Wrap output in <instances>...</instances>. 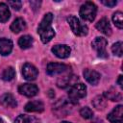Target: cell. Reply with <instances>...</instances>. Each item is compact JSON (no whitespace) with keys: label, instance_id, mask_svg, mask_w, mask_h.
<instances>
[{"label":"cell","instance_id":"obj_27","mask_svg":"<svg viewBox=\"0 0 123 123\" xmlns=\"http://www.w3.org/2000/svg\"><path fill=\"white\" fill-rule=\"evenodd\" d=\"M8 4H9L12 9H14V10H16V11L20 10V8H21V6H22V3H21L20 1H9Z\"/></svg>","mask_w":123,"mask_h":123},{"label":"cell","instance_id":"obj_24","mask_svg":"<svg viewBox=\"0 0 123 123\" xmlns=\"http://www.w3.org/2000/svg\"><path fill=\"white\" fill-rule=\"evenodd\" d=\"M112 21L118 29H122L123 28V13L121 12H114L112 15Z\"/></svg>","mask_w":123,"mask_h":123},{"label":"cell","instance_id":"obj_23","mask_svg":"<svg viewBox=\"0 0 123 123\" xmlns=\"http://www.w3.org/2000/svg\"><path fill=\"white\" fill-rule=\"evenodd\" d=\"M14 75H15L14 69L12 66H9V67H7L3 70L2 74H1V78L4 81H11L14 78Z\"/></svg>","mask_w":123,"mask_h":123},{"label":"cell","instance_id":"obj_31","mask_svg":"<svg viewBox=\"0 0 123 123\" xmlns=\"http://www.w3.org/2000/svg\"><path fill=\"white\" fill-rule=\"evenodd\" d=\"M0 123H3V122H2V120H1V119H0Z\"/></svg>","mask_w":123,"mask_h":123},{"label":"cell","instance_id":"obj_30","mask_svg":"<svg viewBox=\"0 0 123 123\" xmlns=\"http://www.w3.org/2000/svg\"><path fill=\"white\" fill-rule=\"evenodd\" d=\"M62 123H71V122H67V121H63V122H62Z\"/></svg>","mask_w":123,"mask_h":123},{"label":"cell","instance_id":"obj_16","mask_svg":"<svg viewBox=\"0 0 123 123\" xmlns=\"http://www.w3.org/2000/svg\"><path fill=\"white\" fill-rule=\"evenodd\" d=\"M10 28H11V30L13 33L17 34V33H20L21 31H23V30L26 29V23L23 20V18L18 17L15 20H13V22L12 23V25H11Z\"/></svg>","mask_w":123,"mask_h":123},{"label":"cell","instance_id":"obj_19","mask_svg":"<svg viewBox=\"0 0 123 123\" xmlns=\"http://www.w3.org/2000/svg\"><path fill=\"white\" fill-rule=\"evenodd\" d=\"M14 123H39V120L33 115L21 114L16 117Z\"/></svg>","mask_w":123,"mask_h":123},{"label":"cell","instance_id":"obj_2","mask_svg":"<svg viewBox=\"0 0 123 123\" xmlns=\"http://www.w3.org/2000/svg\"><path fill=\"white\" fill-rule=\"evenodd\" d=\"M96 12H97V8H96L95 4L90 1H87L81 6L80 15H81L82 19H84L86 21H89V22L93 21L96 16Z\"/></svg>","mask_w":123,"mask_h":123},{"label":"cell","instance_id":"obj_28","mask_svg":"<svg viewBox=\"0 0 123 123\" xmlns=\"http://www.w3.org/2000/svg\"><path fill=\"white\" fill-rule=\"evenodd\" d=\"M102 3H103L105 6H108V7H111H111H114L117 2H116L115 0H108V1H107V0H103Z\"/></svg>","mask_w":123,"mask_h":123},{"label":"cell","instance_id":"obj_1","mask_svg":"<svg viewBox=\"0 0 123 123\" xmlns=\"http://www.w3.org/2000/svg\"><path fill=\"white\" fill-rule=\"evenodd\" d=\"M52 21H53V14L51 12H48L43 16L41 22L38 25L37 33L43 43L49 42L55 36V31L51 27Z\"/></svg>","mask_w":123,"mask_h":123},{"label":"cell","instance_id":"obj_12","mask_svg":"<svg viewBox=\"0 0 123 123\" xmlns=\"http://www.w3.org/2000/svg\"><path fill=\"white\" fill-rule=\"evenodd\" d=\"M0 105L4 108H15L17 103L11 93H5L0 97Z\"/></svg>","mask_w":123,"mask_h":123},{"label":"cell","instance_id":"obj_6","mask_svg":"<svg viewBox=\"0 0 123 123\" xmlns=\"http://www.w3.org/2000/svg\"><path fill=\"white\" fill-rule=\"evenodd\" d=\"M22 74H23V77L26 80L33 81V80L37 79L38 72H37V69L36 68V66H34L33 64L27 62L22 67Z\"/></svg>","mask_w":123,"mask_h":123},{"label":"cell","instance_id":"obj_20","mask_svg":"<svg viewBox=\"0 0 123 123\" xmlns=\"http://www.w3.org/2000/svg\"><path fill=\"white\" fill-rule=\"evenodd\" d=\"M33 37L31 36H23L21 37L19 39H18V45L20 46V48L22 49H27V48H30L33 44Z\"/></svg>","mask_w":123,"mask_h":123},{"label":"cell","instance_id":"obj_11","mask_svg":"<svg viewBox=\"0 0 123 123\" xmlns=\"http://www.w3.org/2000/svg\"><path fill=\"white\" fill-rule=\"evenodd\" d=\"M25 111L28 112H41L44 110V105L39 100L30 101L25 106Z\"/></svg>","mask_w":123,"mask_h":123},{"label":"cell","instance_id":"obj_25","mask_svg":"<svg viewBox=\"0 0 123 123\" xmlns=\"http://www.w3.org/2000/svg\"><path fill=\"white\" fill-rule=\"evenodd\" d=\"M111 51H112V53L114 55H116L118 57H121L122 56V42L121 41L115 42L111 46Z\"/></svg>","mask_w":123,"mask_h":123},{"label":"cell","instance_id":"obj_13","mask_svg":"<svg viewBox=\"0 0 123 123\" xmlns=\"http://www.w3.org/2000/svg\"><path fill=\"white\" fill-rule=\"evenodd\" d=\"M84 76H85V79L91 85H97L100 81V74L95 70L85 69Z\"/></svg>","mask_w":123,"mask_h":123},{"label":"cell","instance_id":"obj_3","mask_svg":"<svg viewBox=\"0 0 123 123\" xmlns=\"http://www.w3.org/2000/svg\"><path fill=\"white\" fill-rule=\"evenodd\" d=\"M86 95V86L84 84H74L69 91H68V97L70 102H78L80 99L84 98Z\"/></svg>","mask_w":123,"mask_h":123},{"label":"cell","instance_id":"obj_14","mask_svg":"<svg viewBox=\"0 0 123 123\" xmlns=\"http://www.w3.org/2000/svg\"><path fill=\"white\" fill-rule=\"evenodd\" d=\"M12 41L8 38H0V54L3 56L9 55L12 50Z\"/></svg>","mask_w":123,"mask_h":123},{"label":"cell","instance_id":"obj_26","mask_svg":"<svg viewBox=\"0 0 123 123\" xmlns=\"http://www.w3.org/2000/svg\"><path fill=\"white\" fill-rule=\"evenodd\" d=\"M80 114H81V116H82L83 118H85V119H89V118L92 117L93 112H92V111H91L88 107H84V108L81 109Z\"/></svg>","mask_w":123,"mask_h":123},{"label":"cell","instance_id":"obj_21","mask_svg":"<svg viewBox=\"0 0 123 123\" xmlns=\"http://www.w3.org/2000/svg\"><path fill=\"white\" fill-rule=\"evenodd\" d=\"M11 16V12L5 3H0V22H6Z\"/></svg>","mask_w":123,"mask_h":123},{"label":"cell","instance_id":"obj_9","mask_svg":"<svg viewBox=\"0 0 123 123\" xmlns=\"http://www.w3.org/2000/svg\"><path fill=\"white\" fill-rule=\"evenodd\" d=\"M52 52L58 58L65 59V58H68L69 57L70 52H71V49H70L69 46H67L65 44H58V45H55L52 48Z\"/></svg>","mask_w":123,"mask_h":123},{"label":"cell","instance_id":"obj_22","mask_svg":"<svg viewBox=\"0 0 123 123\" xmlns=\"http://www.w3.org/2000/svg\"><path fill=\"white\" fill-rule=\"evenodd\" d=\"M92 105L97 110H103L107 106V100L103 95H98L92 100Z\"/></svg>","mask_w":123,"mask_h":123},{"label":"cell","instance_id":"obj_15","mask_svg":"<svg viewBox=\"0 0 123 123\" xmlns=\"http://www.w3.org/2000/svg\"><path fill=\"white\" fill-rule=\"evenodd\" d=\"M96 28L98 31L102 32L103 34L110 36L111 34V27L109 23V20L107 18H102L96 23Z\"/></svg>","mask_w":123,"mask_h":123},{"label":"cell","instance_id":"obj_7","mask_svg":"<svg viewBox=\"0 0 123 123\" xmlns=\"http://www.w3.org/2000/svg\"><path fill=\"white\" fill-rule=\"evenodd\" d=\"M18 91L20 94L27 97H33L38 92V87L34 84H23L19 86Z\"/></svg>","mask_w":123,"mask_h":123},{"label":"cell","instance_id":"obj_17","mask_svg":"<svg viewBox=\"0 0 123 123\" xmlns=\"http://www.w3.org/2000/svg\"><path fill=\"white\" fill-rule=\"evenodd\" d=\"M78 80V76H73V75H70V76H63L62 78H60L57 82V86L61 88H64L66 86H68L69 85L73 84L74 80ZM74 85V84H73Z\"/></svg>","mask_w":123,"mask_h":123},{"label":"cell","instance_id":"obj_18","mask_svg":"<svg viewBox=\"0 0 123 123\" xmlns=\"http://www.w3.org/2000/svg\"><path fill=\"white\" fill-rule=\"evenodd\" d=\"M104 97L111 101H120L122 99V94L120 91H118L114 87H111L109 90H107L104 93Z\"/></svg>","mask_w":123,"mask_h":123},{"label":"cell","instance_id":"obj_5","mask_svg":"<svg viewBox=\"0 0 123 123\" xmlns=\"http://www.w3.org/2000/svg\"><path fill=\"white\" fill-rule=\"evenodd\" d=\"M107 44H108V41L106 38L102 37H97L91 43V46L92 48L98 53V56L99 57H102V58H106L108 55H107V52H106V47H107Z\"/></svg>","mask_w":123,"mask_h":123},{"label":"cell","instance_id":"obj_29","mask_svg":"<svg viewBox=\"0 0 123 123\" xmlns=\"http://www.w3.org/2000/svg\"><path fill=\"white\" fill-rule=\"evenodd\" d=\"M122 79H123V77H122V75H120L119 77H118V79H117V84L119 85V86H121L122 87V85H123V82H122Z\"/></svg>","mask_w":123,"mask_h":123},{"label":"cell","instance_id":"obj_4","mask_svg":"<svg viewBox=\"0 0 123 123\" xmlns=\"http://www.w3.org/2000/svg\"><path fill=\"white\" fill-rule=\"evenodd\" d=\"M67 22L72 30V32L76 35V36H79V37H84L87 34V27L85 25V24H82L80 22V20L74 16V15H69L68 18H67Z\"/></svg>","mask_w":123,"mask_h":123},{"label":"cell","instance_id":"obj_8","mask_svg":"<svg viewBox=\"0 0 123 123\" xmlns=\"http://www.w3.org/2000/svg\"><path fill=\"white\" fill-rule=\"evenodd\" d=\"M122 115H123V106L119 105L115 107L108 114V119L111 123H122Z\"/></svg>","mask_w":123,"mask_h":123},{"label":"cell","instance_id":"obj_10","mask_svg":"<svg viewBox=\"0 0 123 123\" xmlns=\"http://www.w3.org/2000/svg\"><path fill=\"white\" fill-rule=\"evenodd\" d=\"M68 69V66L63 64V63H58V62H50L47 65V73L49 75H57V74H61L64 71H66Z\"/></svg>","mask_w":123,"mask_h":123}]
</instances>
